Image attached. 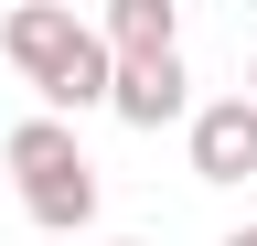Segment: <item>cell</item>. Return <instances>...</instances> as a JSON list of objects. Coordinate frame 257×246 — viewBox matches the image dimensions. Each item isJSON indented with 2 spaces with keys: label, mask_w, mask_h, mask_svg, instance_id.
<instances>
[{
  "label": "cell",
  "mask_w": 257,
  "mask_h": 246,
  "mask_svg": "<svg viewBox=\"0 0 257 246\" xmlns=\"http://www.w3.org/2000/svg\"><path fill=\"white\" fill-rule=\"evenodd\" d=\"M128 246H140V235H128Z\"/></svg>",
  "instance_id": "8"
},
{
  "label": "cell",
  "mask_w": 257,
  "mask_h": 246,
  "mask_svg": "<svg viewBox=\"0 0 257 246\" xmlns=\"http://www.w3.org/2000/svg\"><path fill=\"white\" fill-rule=\"evenodd\" d=\"M225 246H257V214H246V225H236V235H225Z\"/></svg>",
  "instance_id": "6"
},
{
  "label": "cell",
  "mask_w": 257,
  "mask_h": 246,
  "mask_svg": "<svg viewBox=\"0 0 257 246\" xmlns=\"http://www.w3.org/2000/svg\"><path fill=\"white\" fill-rule=\"evenodd\" d=\"M246 107H257V65H246Z\"/></svg>",
  "instance_id": "7"
},
{
  "label": "cell",
  "mask_w": 257,
  "mask_h": 246,
  "mask_svg": "<svg viewBox=\"0 0 257 246\" xmlns=\"http://www.w3.org/2000/svg\"><path fill=\"white\" fill-rule=\"evenodd\" d=\"M0 54L22 65V86H32L54 118H64V107H107V43H96V22H75L64 0L0 11Z\"/></svg>",
  "instance_id": "1"
},
{
  "label": "cell",
  "mask_w": 257,
  "mask_h": 246,
  "mask_svg": "<svg viewBox=\"0 0 257 246\" xmlns=\"http://www.w3.org/2000/svg\"><path fill=\"white\" fill-rule=\"evenodd\" d=\"M246 171H257V107L246 97L193 107V182H246Z\"/></svg>",
  "instance_id": "3"
},
{
  "label": "cell",
  "mask_w": 257,
  "mask_h": 246,
  "mask_svg": "<svg viewBox=\"0 0 257 246\" xmlns=\"http://www.w3.org/2000/svg\"><path fill=\"white\" fill-rule=\"evenodd\" d=\"M0 161L22 171V203H32V225H43V246H75L96 225V161L75 150L64 118H22V129L0 139Z\"/></svg>",
  "instance_id": "2"
},
{
  "label": "cell",
  "mask_w": 257,
  "mask_h": 246,
  "mask_svg": "<svg viewBox=\"0 0 257 246\" xmlns=\"http://www.w3.org/2000/svg\"><path fill=\"white\" fill-rule=\"evenodd\" d=\"M107 107L128 118V129H172V118L193 107V86H182V54H150V65H107Z\"/></svg>",
  "instance_id": "4"
},
{
  "label": "cell",
  "mask_w": 257,
  "mask_h": 246,
  "mask_svg": "<svg viewBox=\"0 0 257 246\" xmlns=\"http://www.w3.org/2000/svg\"><path fill=\"white\" fill-rule=\"evenodd\" d=\"M107 65H150V54H182V11L172 0H107Z\"/></svg>",
  "instance_id": "5"
}]
</instances>
